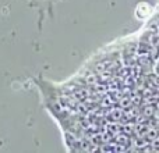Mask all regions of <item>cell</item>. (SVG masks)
<instances>
[{"label":"cell","mask_w":159,"mask_h":153,"mask_svg":"<svg viewBox=\"0 0 159 153\" xmlns=\"http://www.w3.org/2000/svg\"><path fill=\"white\" fill-rule=\"evenodd\" d=\"M152 11H154V7H152L149 3L141 2V3H138L137 7H135V17L140 20H147L152 14Z\"/></svg>","instance_id":"6da1fadb"}]
</instances>
